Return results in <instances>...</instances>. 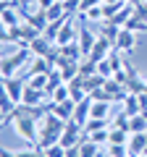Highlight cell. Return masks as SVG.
I'll return each mask as SVG.
<instances>
[{
	"label": "cell",
	"instance_id": "14",
	"mask_svg": "<svg viewBox=\"0 0 147 157\" xmlns=\"http://www.w3.org/2000/svg\"><path fill=\"white\" fill-rule=\"evenodd\" d=\"M129 131L131 134H147V118L142 115V113L129 118Z\"/></svg>",
	"mask_w": 147,
	"mask_h": 157
},
{
	"label": "cell",
	"instance_id": "18",
	"mask_svg": "<svg viewBox=\"0 0 147 157\" xmlns=\"http://www.w3.org/2000/svg\"><path fill=\"white\" fill-rule=\"evenodd\" d=\"M110 157H129V144H105Z\"/></svg>",
	"mask_w": 147,
	"mask_h": 157
},
{
	"label": "cell",
	"instance_id": "29",
	"mask_svg": "<svg viewBox=\"0 0 147 157\" xmlns=\"http://www.w3.org/2000/svg\"><path fill=\"white\" fill-rule=\"evenodd\" d=\"M113 3H124V0H105V6H113Z\"/></svg>",
	"mask_w": 147,
	"mask_h": 157
},
{
	"label": "cell",
	"instance_id": "4",
	"mask_svg": "<svg viewBox=\"0 0 147 157\" xmlns=\"http://www.w3.org/2000/svg\"><path fill=\"white\" fill-rule=\"evenodd\" d=\"M113 50H116L113 42H110V39H105V37L100 34V37H97V42H95V47H92V52H89V58H92L95 63H100V60H105Z\"/></svg>",
	"mask_w": 147,
	"mask_h": 157
},
{
	"label": "cell",
	"instance_id": "27",
	"mask_svg": "<svg viewBox=\"0 0 147 157\" xmlns=\"http://www.w3.org/2000/svg\"><path fill=\"white\" fill-rule=\"evenodd\" d=\"M0 157H18V155H16V149H3Z\"/></svg>",
	"mask_w": 147,
	"mask_h": 157
},
{
	"label": "cell",
	"instance_id": "15",
	"mask_svg": "<svg viewBox=\"0 0 147 157\" xmlns=\"http://www.w3.org/2000/svg\"><path fill=\"white\" fill-rule=\"evenodd\" d=\"M47 81H50V73H34V76L26 78V84L34 86V89H42L47 94Z\"/></svg>",
	"mask_w": 147,
	"mask_h": 157
},
{
	"label": "cell",
	"instance_id": "6",
	"mask_svg": "<svg viewBox=\"0 0 147 157\" xmlns=\"http://www.w3.org/2000/svg\"><path fill=\"white\" fill-rule=\"evenodd\" d=\"M76 42H79V47H81V52H84V58H89V52H92V47H95L97 37H95V34H92L87 26H79V37H76Z\"/></svg>",
	"mask_w": 147,
	"mask_h": 157
},
{
	"label": "cell",
	"instance_id": "33",
	"mask_svg": "<svg viewBox=\"0 0 147 157\" xmlns=\"http://www.w3.org/2000/svg\"><path fill=\"white\" fill-rule=\"evenodd\" d=\"M108 157H110V155H108Z\"/></svg>",
	"mask_w": 147,
	"mask_h": 157
},
{
	"label": "cell",
	"instance_id": "21",
	"mask_svg": "<svg viewBox=\"0 0 147 157\" xmlns=\"http://www.w3.org/2000/svg\"><path fill=\"white\" fill-rule=\"evenodd\" d=\"M47 157H66V147L61 144V141H58V144H53V147H47Z\"/></svg>",
	"mask_w": 147,
	"mask_h": 157
},
{
	"label": "cell",
	"instance_id": "7",
	"mask_svg": "<svg viewBox=\"0 0 147 157\" xmlns=\"http://www.w3.org/2000/svg\"><path fill=\"white\" fill-rule=\"evenodd\" d=\"M0 21H3V26H6V29H13V26H21V24H24V16H21L18 8H3Z\"/></svg>",
	"mask_w": 147,
	"mask_h": 157
},
{
	"label": "cell",
	"instance_id": "16",
	"mask_svg": "<svg viewBox=\"0 0 147 157\" xmlns=\"http://www.w3.org/2000/svg\"><path fill=\"white\" fill-rule=\"evenodd\" d=\"M68 97H71L68 84H61V86H55V89L50 92V102H63V100H68Z\"/></svg>",
	"mask_w": 147,
	"mask_h": 157
},
{
	"label": "cell",
	"instance_id": "31",
	"mask_svg": "<svg viewBox=\"0 0 147 157\" xmlns=\"http://www.w3.org/2000/svg\"><path fill=\"white\" fill-rule=\"evenodd\" d=\"M131 157H147V155H131Z\"/></svg>",
	"mask_w": 147,
	"mask_h": 157
},
{
	"label": "cell",
	"instance_id": "25",
	"mask_svg": "<svg viewBox=\"0 0 147 157\" xmlns=\"http://www.w3.org/2000/svg\"><path fill=\"white\" fill-rule=\"evenodd\" d=\"M66 157H81V152H79V144H76V147H71V149H66Z\"/></svg>",
	"mask_w": 147,
	"mask_h": 157
},
{
	"label": "cell",
	"instance_id": "22",
	"mask_svg": "<svg viewBox=\"0 0 147 157\" xmlns=\"http://www.w3.org/2000/svg\"><path fill=\"white\" fill-rule=\"evenodd\" d=\"M105 0H81V11L79 13H87L89 8H95V6H102Z\"/></svg>",
	"mask_w": 147,
	"mask_h": 157
},
{
	"label": "cell",
	"instance_id": "2",
	"mask_svg": "<svg viewBox=\"0 0 147 157\" xmlns=\"http://www.w3.org/2000/svg\"><path fill=\"white\" fill-rule=\"evenodd\" d=\"M24 89H26V78L24 76L3 78V92H6L13 102H18V105H21V100H24Z\"/></svg>",
	"mask_w": 147,
	"mask_h": 157
},
{
	"label": "cell",
	"instance_id": "23",
	"mask_svg": "<svg viewBox=\"0 0 147 157\" xmlns=\"http://www.w3.org/2000/svg\"><path fill=\"white\" fill-rule=\"evenodd\" d=\"M134 16H139V18L147 21V3H134Z\"/></svg>",
	"mask_w": 147,
	"mask_h": 157
},
{
	"label": "cell",
	"instance_id": "20",
	"mask_svg": "<svg viewBox=\"0 0 147 157\" xmlns=\"http://www.w3.org/2000/svg\"><path fill=\"white\" fill-rule=\"evenodd\" d=\"M84 16H87V21H105V8H102V6H95V8H89Z\"/></svg>",
	"mask_w": 147,
	"mask_h": 157
},
{
	"label": "cell",
	"instance_id": "12",
	"mask_svg": "<svg viewBox=\"0 0 147 157\" xmlns=\"http://www.w3.org/2000/svg\"><path fill=\"white\" fill-rule=\"evenodd\" d=\"M89 118H110V102L108 100H92V115Z\"/></svg>",
	"mask_w": 147,
	"mask_h": 157
},
{
	"label": "cell",
	"instance_id": "26",
	"mask_svg": "<svg viewBox=\"0 0 147 157\" xmlns=\"http://www.w3.org/2000/svg\"><path fill=\"white\" fill-rule=\"evenodd\" d=\"M16 155L18 157H34V155H37V149L32 147V149H21V152H16Z\"/></svg>",
	"mask_w": 147,
	"mask_h": 157
},
{
	"label": "cell",
	"instance_id": "24",
	"mask_svg": "<svg viewBox=\"0 0 147 157\" xmlns=\"http://www.w3.org/2000/svg\"><path fill=\"white\" fill-rule=\"evenodd\" d=\"M55 3H58V0H37V6H40L42 11H47V8H50V6H55Z\"/></svg>",
	"mask_w": 147,
	"mask_h": 157
},
{
	"label": "cell",
	"instance_id": "19",
	"mask_svg": "<svg viewBox=\"0 0 147 157\" xmlns=\"http://www.w3.org/2000/svg\"><path fill=\"white\" fill-rule=\"evenodd\" d=\"M97 73H100V76H105V78H113V63H110V55H108L105 60L97 63Z\"/></svg>",
	"mask_w": 147,
	"mask_h": 157
},
{
	"label": "cell",
	"instance_id": "17",
	"mask_svg": "<svg viewBox=\"0 0 147 157\" xmlns=\"http://www.w3.org/2000/svg\"><path fill=\"white\" fill-rule=\"evenodd\" d=\"M87 139H92L95 144H100V147H105L108 144V139H110V128H100V131H89V136Z\"/></svg>",
	"mask_w": 147,
	"mask_h": 157
},
{
	"label": "cell",
	"instance_id": "3",
	"mask_svg": "<svg viewBox=\"0 0 147 157\" xmlns=\"http://www.w3.org/2000/svg\"><path fill=\"white\" fill-rule=\"evenodd\" d=\"M116 50L124 52V55H131V52L137 50V32H131V29H121L118 39H116Z\"/></svg>",
	"mask_w": 147,
	"mask_h": 157
},
{
	"label": "cell",
	"instance_id": "9",
	"mask_svg": "<svg viewBox=\"0 0 147 157\" xmlns=\"http://www.w3.org/2000/svg\"><path fill=\"white\" fill-rule=\"evenodd\" d=\"M129 155H147V134H131Z\"/></svg>",
	"mask_w": 147,
	"mask_h": 157
},
{
	"label": "cell",
	"instance_id": "11",
	"mask_svg": "<svg viewBox=\"0 0 147 157\" xmlns=\"http://www.w3.org/2000/svg\"><path fill=\"white\" fill-rule=\"evenodd\" d=\"M42 97H45V92H42V89H34V86L26 84L21 102H24V105H29V107H34V105H42Z\"/></svg>",
	"mask_w": 147,
	"mask_h": 157
},
{
	"label": "cell",
	"instance_id": "32",
	"mask_svg": "<svg viewBox=\"0 0 147 157\" xmlns=\"http://www.w3.org/2000/svg\"><path fill=\"white\" fill-rule=\"evenodd\" d=\"M126 3H131V0H126Z\"/></svg>",
	"mask_w": 147,
	"mask_h": 157
},
{
	"label": "cell",
	"instance_id": "34",
	"mask_svg": "<svg viewBox=\"0 0 147 157\" xmlns=\"http://www.w3.org/2000/svg\"><path fill=\"white\" fill-rule=\"evenodd\" d=\"M61 3H63V0H61Z\"/></svg>",
	"mask_w": 147,
	"mask_h": 157
},
{
	"label": "cell",
	"instance_id": "30",
	"mask_svg": "<svg viewBox=\"0 0 147 157\" xmlns=\"http://www.w3.org/2000/svg\"><path fill=\"white\" fill-rule=\"evenodd\" d=\"M131 3H147V0H131Z\"/></svg>",
	"mask_w": 147,
	"mask_h": 157
},
{
	"label": "cell",
	"instance_id": "28",
	"mask_svg": "<svg viewBox=\"0 0 147 157\" xmlns=\"http://www.w3.org/2000/svg\"><path fill=\"white\" fill-rule=\"evenodd\" d=\"M34 149H37V147H34ZM34 157H47V152L45 149H37V155H34Z\"/></svg>",
	"mask_w": 147,
	"mask_h": 157
},
{
	"label": "cell",
	"instance_id": "10",
	"mask_svg": "<svg viewBox=\"0 0 147 157\" xmlns=\"http://www.w3.org/2000/svg\"><path fill=\"white\" fill-rule=\"evenodd\" d=\"M124 113H126L129 118L142 113V100H139V94H131V92L126 94V100H124Z\"/></svg>",
	"mask_w": 147,
	"mask_h": 157
},
{
	"label": "cell",
	"instance_id": "8",
	"mask_svg": "<svg viewBox=\"0 0 147 157\" xmlns=\"http://www.w3.org/2000/svg\"><path fill=\"white\" fill-rule=\"evenodd\" d=\"M89 115H92V94L87 97V100L76 102V110H74V121H76V123H81V126H84L87 121H89Z\"/></svg>",
	"mask_w": 147,
	"mask_h": 157
},
{
	"label": "cell",
	"instance_id": "1",
	"mask_svg": "<svg viewBox=\"0 0 147 157\" xmlns=\"http://www.w3.org/2000/svg\"><path fill=\"white\" fill-rule=\"evenodd\" d=\"M32 55H34V52L29 50V45H18L13 55H3V68H0L3 78L18 76V68H24V66H26V63L32 60Z\"/></svg>",
	"mask_w": 147,
	"mask_h": 157
},
{
	"label": "cell",
	"instance_id": "5",
	"mask_svg": "<svg viewBox=\"0 0 147 157\" xmlns=\"http://www.w3.org/2000/svg\"><path fill=\"white\" fill-rule=\"evenodd\" d=\"M74 110H76V102L68 97V100L63 102H50V113H55L58 118H63V121H71L74 118Z\"/></svg>",
	"mask_w": 147,
	"mask_h": 157
},
{
	"label": "cell",
	"instance_id": "13",
	"mask_svg": "<svg viewBox=\"0 0 147 157\" xmlns=\"http://www.w3.org/2000/svg\"><path fill=\"white\" fill-rule=\"evenodd\" d=\"M100 149H102V147L95 144L92 139H81V141H79V152H81V157H97V155H100Z\"/></svg>",
	"mask_w": 147,
	"mask_h": 157
}]
</instances>
